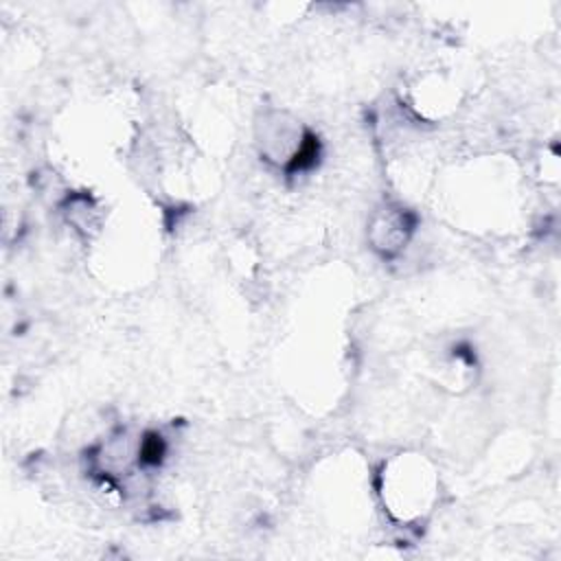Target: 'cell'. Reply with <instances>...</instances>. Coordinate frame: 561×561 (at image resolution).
<instances>
[{
  "instance_id": "obj_1",
  "label": "cell",
  "mask_w": 561,
  "mask_h": 561,
  "mask_svg": "<svg viewBox=\"0 0 561 561\" xmlns=\"http://www.w3.org/2000/svg\"><path fill=\"white\" fill-rule=\"evenodd\" d=\"M261 156L285 171H298L307 167V160L316 156V142L311 134L285 112H270L259 123L256 134Z\"/></svg>"
},
{
  "instance_id": "obj_2",
  "label": "cell",
  "mask_w": 561,
  "mask_h": 561,
  "mask_svg": "<svg viewBox=\"0 0 561 561\" xmlns=\"http://www.w3.org/2000/svg\"><path fill=\"white\" fill-rule=\"evenodd\" d=\"M412 232H414L412 213L394 204H386L383 208H379L373 215L370 228H368L373 248L383 256L399 254L401 248H405V243L410 241Z\"/></svg>"
}]
</instances>
